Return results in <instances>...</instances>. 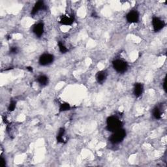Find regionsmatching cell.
<instances>
[{"instance_id": "21", "label": "cell", "mask_w": 167, "mask_h": 167, "mask_svg": "<svg viewBox=\"0 0 167 167\" xmlns=\"http://www.w3.org/2000/svg\"><path fill=\"white\" fill-rule=\"evenodd\" d=\"M27 69L28 70V71H31V72H32V71H33V68H32V67H27Z\"/></svg>"}, {"instance_id": "3", "label": "cell", "mask_w": 167, "mask_h": 167, "mask_svg": "<svg viewBox=\"0 0 167 167\" xmlns=\"http://www.w3.org/2000/svg\"><path fill=\"white\" fill-rule=\"evenodd\" d=\"M112 66L114 70L119 73H124L128 69V64L126 61L120 59L113 61Z\"/></svg>"}, {"instance_id": "13", "label": "cell", "mask_w": 167, "mask_h": 167, "mask_svg": "<svg viewBox=\"0 0 167 167\" xmlns=\"http://www.w3.org/2000/svg\"><path fill=\"white\" fill-rule=\"evenodd\" d=\"M48 77H46V75H40L39 77H38L37 78V82H39V84L41 86H46L48 84Z\"/></svg>"}, {"instance_id": "10", "label": "cell", "mask_w": 167, "mask_h": 167, "mask_svg": "<svg viewBox=\"0 0 167 167\" xmlns=\"http://www.w3.org/2000/svg\"><path fill=\"white\" fill-rule=\"evenodd\" d=\"M144 86L142 83H136L134 86L133 93L135 97H140L143 94Z\"/></svg>"}, {"instance_id": "7", "label": "cell", "mask_w": 167, "mask_h": 167, "mask_svg": "<svg viewBox=\"0 0 167 167\" xmlns=\"http://www.w3.org/2000/svg\"><path fill=\"white\" fill-rule=\"evenodd\" d=\"M74 21V16L73 15H66L61 16L60 23L64 26H71Z\"/></svg>"}, {"instance_id": "6", "label": "cell", "mask_w": 167, "mask_h": 167, "mask_svg": "<svg viewBox=\"0 0 167 167\" xmlns=\"http://www.w3.org/2000/svg\"><path fill=\"white\" fill-rule=\"evenodd\" d=\"M127 21L130 24L137 23L139 21V13L137 11L133 10L128 12L126 15Z\"/></svg>"}, {"instance_id": "15", "label": "cell", "mask_w": 167, "mask_h": 167, "mask_svg": "<svg viewBox=\"0 0 167 167\" xmlns=\"http://www.w3.org/2000/svg\"><path fill=\"white\" fill-rule=\"evenodd\" d=\"M70 109H71V106H70V104L67 103H63L60 104V112H61L69 111Z\"/></svg>"}, {"instance_id": "1", "label": "cell", "mask_w": 167, "mask_h": 167, "mask_svg": "<svg viewBox=\"0 0 167 167\" xmlns=\"http://www.w3.org/2000/svg\"><path fill=\"white\" fill-rule=\"evenodd\" d=\"M123 123L121 120L116 116H111L107 118L106 129L108 131L114 133L122 128Z\"/></svg>"}, {"instance_id": "8", "label": "cell", "mask_w": 167, "mask_h": 167, "mask_svg": "<svg viewBox=\"0 0 167 167\" xmlns=\"http://www.w3.org/2000/svg\"><path fill=\"white\" fill-rule=\"evenodd\" d=\"M46 9V7L45 5V3H44V2L39 1L36 4H35V5L32 10V12H31V14H32V15H35L40 11L45 10V9Z\"/></svg>"}, {"instance_id": "20", "label": "cell", "mask_w": 167, "mask_h": 167, "mask_svg": "<svg viewBox=\"0 0 167 167\" xmlns=\"http://www.w3.org/2000/svg\"><path fill=\"white\" fill-rule=\"evenodd\" d=\"M166 78H165V80H164V83H163V87H164V90H165V91H166Z\"/></svg>"}, {"instance_id": "5", "label": "cell", "mask_w": 167, "mask_h": 167, "mask_svg": "<svg viewBox=\"0 0 167 167\" xmlns=\"http://www.w3.org/2000/svg\"><path fill=\"white\" fill-rule=\"evenodd\" d=\"M152 25H153V29L155 32H160L161 30L164 28L165 26V21L161 20L160 18L157 16H154L152 19Z\"/></svg>"}, {"instance_id": "19", "label": "cell", "mask_w": 167, "mask_h": 167, "mask_svg": "<svg viewBox=\"0 0 167 167\" xmlns=\"http://www.w3.org/2000/svg\"><path fill=\"white\" fill-rule=\"evenodd\" d=\"M6 165V162L5 160L3 159V158L2 157L1 159H0V166L2 167H5Z\"/></svg>"}, {"instance_id": "18", "label": "cell", "mask_w": 167, "mask_h": 167, "mask_svg": "<svg viewBox=\"0 0 167 167\" xmlns=\"http://www.w3.org/2000/svg\"><path fill=\"white\" fill-rule=\"evenodd\" d=\"M18 51H19V49L16 46H12L10 49V53L12 54H15L18 52Z\"/></svg>"}, {"instance_id": "4", "label": "cell", "mask_w": 167, "mask_h": 167, "mask_svg": "<svg viewBox=\"0 0 167 167\" xmlns=\"http://www.w3.org/2000/svg\"><path fill=\"white\" fill-rule=\"evenodd\" d=\"M54 60V57L50 54H43L41 55L39 60V63L42 66L49 65L53 63Z\"/></svg>"}, {"instance_id": "16", "label": "cell", "mask_w": 167, "mask_h": 167, "mask_svg": "<svg viewBox=\"0 0 167 167\" xmlns=\"http://www.w3.org/2000/svg\"><path fill=\"white\" fill-rule=\"evenodd\" d=\"M58 47H59L60 51L61 52V53L64 54V53H66V52L68 51V49L67 48V47L64 45L63 42H61V41L58 42Z\"/></svg>"}, {"instance_id": "17", "label": "cell", "mask_w": 167, "mask_h": 167, "mask_svg": "<svg viewBox=\"0 0 167 167\" xmlns=\"http://www.w3.org/2000/svg\"><path fill=\"white\" fill-rule=\"evenodd\" d=\"M16 103L15 101H12L9 104V108H8L9 111L11 112L14 111L15 109L16 108Z\"/></svg>"}, {"instance_id": "14", "label": "cell", "mask_w": 167, "mask_h": 167, "mask_svg": "<svg viewBox=\"0 0 167 167\" xmlns=\"http://www.w3.org/2000/svg\"><path fill=\"white\" fill-rule=\"evenodd\" d=\"M153 118L156 120H160L162 117V112L159 107H155L152 111Z\"/></svg>"}, {"instance_id": "12", "label": "cell", "mask_w": 167, "mask_h": 167, "mask_svg": "<svg viewBox=\"0 0 167 167\" xmlns=\"http://www.w3.org/2000/svg\"><path fill=\"white\" fill-rule=\"evenodd\" d=\"M65 134V130L64 128H60L57 135V141L60 143H64V137Z\"/></svg>"}, {"instance_id": "11", "label": "cell", "mask_w": 167, "mask_h": 167, "mask_svg": "<svg viewBox=\"0 0 167 167\" xmlns=\"http://www.w3.org/2000/svg\"><path fill=\"white\" fill-rule=\"evenodd\" d=\"M107 73L104 71H101L98 72L96 76L97 81L99 84H103L105 82V80H107Z\"/></svg>"}, {"instance_id": "9", "label": "cell", "mask_w": 167, "mask_h": 167, "mask_svg": "<svg viewBox=\"0 0 167 167\" xmlns=\"http://www.w3.org/2000/svg\"><path fill=\"white\" fill-rule=\"evenodd\" d=\"M32 31L33 33L38 37H41L44 33V24L42 22L35 24L33 26Z\"/></svg>"}, {"instance_id": "2", "label": "cell", "mask_w": 167, "mask_h": 167, "mask_svg": "<svg viewBox=\"0 0 167 167\" xmlns=\"http://www.w3.org/2000/svg\"><path fill=\"white\" fill-rule=\"evenodd\" d=\"M126 131L122 128L112 133V135L109 138V141L113 144H118L121 143L126 137Z\"/></svg>"}]
</instances>
